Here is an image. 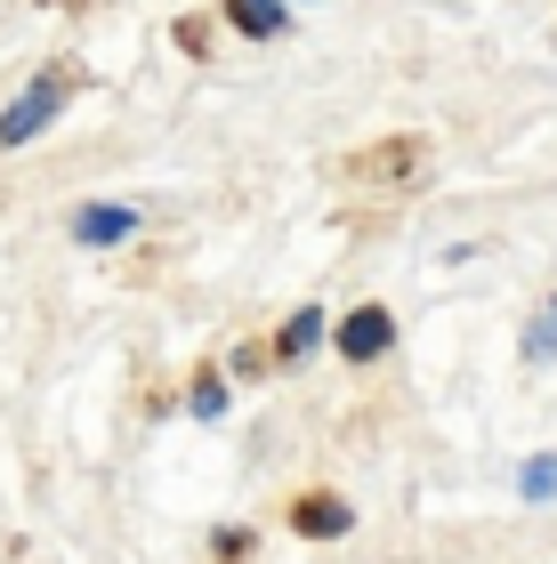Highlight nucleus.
I'll use <instances>...</instances> for the list:
<instances>
[{
  "mask_svg": "<svg viewBox=\"0 0 557 564\" xmlns=\"http://www.w3.org/2000/svg\"><path fill=\"white\" fill-rule=\"evenodd\" d=\"M130 210H82V218H73V235H82V242H121V235H130Z\"/></svg>",
  "mask_w": 557,
  "mask_h": 564,
  "instance_id": "obj_5",
  "label": "nucleus"
},
{
  "mask_svg": "<svg viewBox=\"0 0 557 564\" xmlns=\"http://www.w3.org/2000/svg\"><path fill=\"white\" fill-rule=\"evenodd\" d=\"M525 355H534V364H549V355H557V299L534 315V330H525Z\"/></svg>",
  "mask_w": 557,
  "mask_h": 564,
  "instance_id": "obj_7",
  "label": "nucleus"
},
{
  "mask_svg": "<svg viewBox=\"0 0 557 564\" xmlns=\"http://www.w3.org/2000/svg\"><path fill=\"white\" fill-rule=\"evenodd\" d=\"M299 532H308V541H332V532H347V508L340 500H299Z\"/></svg>",
  "mask_w": 557,
  "mask_h": 564,
  "instance_id": "obj_4",
  "label": "nucleus"
},
{
  "mask_svg": "<svg viewBox=\"0 0 557 564\" xmlns=\"http://www.w3.org/2000/svg\"><path fill=\"white\" fill-rule=\"evenodd\" d=\"M323 339V315H315V306H299V315L283 323V339H275V347H283V355H308Z\"/></svg>",
  "mask_w": 557,
  "mask_h": 564,
  "instance_id": "obj_6",
  "label": "nucleus"
},
{
  "mask_svg": "<svg viewBox=\"0 0 557 564\" xmlns=\"http://www.w3.org/2000/svg\"><path fill=\"white\" fill-rule=\"evenodd\" d=\"M57 106H65V82H57V73H41V82L9 106V121H0V145H33L49 121H57Z\"/></svg>",
  "mask_w": 557,
  "mask_h": 564,
  "instance_id": "obj_1",
  "label": "nucleus"
},
{
  "mask_svg": "<svg viewBox=\"0 0 557 564\" xmlns=\"http://www.w3.org/2000/svg\"><path fill=\"white\" fill-rule=\"evenodd\" d=\"M525 492H534V500L557 492V459H534V468H525Z\"/></svg>",
  "mask_w": 557,
  "mask_h": 564,
  "instance_id": "obj_8",
  "label": "nucleus"
},
{
  "mask_svg": "<svg viewBox=\"0 0 557 564\" xmlns=\"http://www.w3.org/2000/svg\"><path fill=\"white\" fill-rule=\"evenodd\" d=\"M332 339H340V355H347V364H372V355H388L396 323H388V306H356V315H347V323L332 330Z\"/></svg>",
  "mask_w": 557,
  "mask_h": 564,
  "instance_id": "obj_2",
  "label": "nucleus"
},
{
  "mask_svg": "<svg viewBox=\"0 0 557 564\" xmlns=\"http://www.w3.org/2000/svg\"><path fill=\"white\" fill-rule=\"evenodd\" d=\"M226 24L250 41H267V33H283V0H226Z\"/></svg>",
  "mask_w": 557,
  "mask_h": 564,
  "instance_id": "obj_3",
  "label": "nucleus"
}]
</instances>
